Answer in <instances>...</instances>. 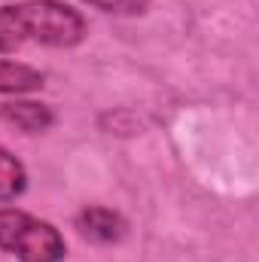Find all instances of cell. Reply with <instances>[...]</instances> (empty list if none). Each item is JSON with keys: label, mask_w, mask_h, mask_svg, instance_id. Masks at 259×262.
I'll list each match as a JSON object with an SVG mask.
<instances>
[{"label": "cell", "mask_w": 259, "mask_h": 262, "mask_svg": "<svg viewBox=\"0 0 259 262\" xmlns=\"http://www.w3.org/2000/svg\"><path fill=\"white\" fill-rule=\"evenodd\" d=\"M0 28L18 43L49 49H73L85 40L89 28L79 9L64 0H18L0 6Z\"/></svg>", "instance_id": "1"}, {"label": "cell", "mask_w": 259, "mask_h": 262, "mask_svg": "<svg viewBox=\"0 0 259 262\" xmlns=\"http://www.w3.org/2000/svg\"><path fill=\"white\" fill-rule=\"evenodd\" d=\"M0 250L21 262H61L67 244L61 232L25 210L0 207Z\"/></svg>", "instance_id": "2"}, {"label": "cell", "mask_w": 259, "mask_h": 262, "mask_svg": "<svg viewBox=\"0 0 259 262\" xmlns=\"http://www.w3.org/2000/svg\"><path fill=\"white\" fill-rule=\"evenodd\" d=\"M73 223H76V232H79L85 241H95V244H119V241L128 235L125 216H122L119 210L101 207V204L82 207Z\"/></svg>", "instance_id": "3"}, {"label": "cell", "mask_w": 259, "mask_h": 262, "mask_svg": "<svg viewBox=\"0 0 259 262\" xmlns=\"http://www.w3.org/2000/svg\"><path fill=\"white\" fill-rule=\"evenodd\" d=\"M0 119L21 134H43L55 125V113L46 104L37 101H6L0 104Z\"/></svg>", "instance_id": "4"}, {"label": "cell", "mask_w": 259, "mask_h": 262, "mask_svg": "<svg viewBox=\"0 0 259 262\" xmlns=\"http://www.w3.org/2000/svg\"><path fill=\"white\" fill-rule=\"evenodd\" d=\"M46 76L21 61H0V95H31L40 92Z\"/></svg>", "instance_id": "5"}, {"label": "cell", "mask_w": 259, "mask_h": 262, "mask_svg": "<svg viewBox=\"0 0 259 262\" xmlns=\"http://www.w3.org/2000/svg\"><path fill=\"white\" fill-rule=\"evenodd\" d=\"M28 189V171L25 165L0 146V201H12Z\"/></svg>", "instance_id": "6"}, {"label": "cell", "mask_w": 259, "mask_h": 262, "mask_svg": "<svg viewBox=\"0 0 259 262\" xmlns=\"http://www.w3.org/2000/svg\"><path fill=\"white\" fill-rule=\"evenodd\" d=\"M101 12H116V15H137L149 6V0H82Z\"/></svg>", "instance_id": "7"}, {"label": "cell", "mask_w": 259, "mask_h": 262, "mask_svg": "<svg viewBox=\"0 0 259 262\" xmlns=\"http://www.w3.org/2000/svg\"><path fill=\"white\" fill-rule=\"evenodd\" d=\"M15 49H18V43H15V40L0 28V55H3V52H15Z\"/></svg>", "instance_id": "8"}]
</instances>
